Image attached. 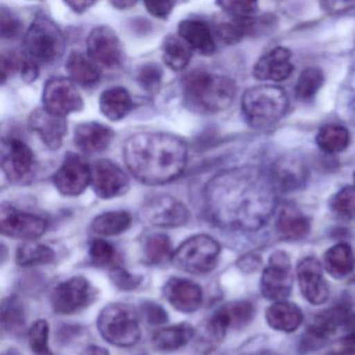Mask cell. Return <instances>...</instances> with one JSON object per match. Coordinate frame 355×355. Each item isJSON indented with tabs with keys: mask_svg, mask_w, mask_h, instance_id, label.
Masks as SVG:
<instances>
[{
	"mask_svg": "<svg viewBox=\"0 0 355 355\" xmlns=\"http://www.w3.org/2000/svg\"><path fill=\"white\" fill-rule=\"evenodd\" d=\"M178 36L186 41L191 49L202 55H211L216 51L213 30L203 20L189 18L178 24Z\"/></svg>",
	"mask_w": 355,
	"mask_h": 355,
	"instance_id": "obj_22",
	"label": "cell"
},
{
	"mask_svg": "<svg viewBox=\"0 0 355 355\" xmlns=\"http://www.w3.org/2000/svg\"><path fill=\"white\" fill-rule=\"evenodd\" d=\"M112 282L121 291H134L142 284L143 277L136 274L130 273L128 270L116 266L110 272Z\"/></svg>",
	"mask_w": 355,
	"mask_h": 355,
	"instance_id": "obj_44",
	"label": "cell"
},
{
	"mask_svg": "<svg viewBox=\"0 0 355 355\" xmlns=\"http://www.w3.org/2000/svg\"><path fill=\"white\" fill-rule=\"evenodd\" d=\"M143 222L155 227L175 228L187 224L190 213L184 203L170 195H155L141 207Z\"/></svg>",
	"mask_w": 355,
	"mask_h": 355,
	"instance_id": "obj_9",
	"label": "cell"
},
{
	"mask_svg": "<svg viewBox=\"0 0 355 355\" xmlns=\"http://www.w3.org/2000/svg\"><path fill=\"white\" fill-rule=\"evenodd\" d=\"M47 222L40 216L26 213L10 203L0 205V230L3 236L22 240H34L43 236Z\"/></svg>",
	"mask_w": 355,
	"mask_h": 355,
	"instance_id": "obj_13",
	"label": "cell"
},
{
	"mask_svg": "<svg viewBox=\"0 0 355 355\" xmlns=\"http://www.w3.org/2000/svg\"><path fill=\"white\" fill-rule=\"evenodd\" d=\"M163 293L171 306L182 313H194L202 303L200 286L184 278H170L164 286Z\"/></svg>",
	"mask_w": 355,
	"mask_h": 355,
	"instance_id": "obj_19",
	"label": "cell"
},
{
	"mask_svg": "<svg viewBox=\"0 0 355 355\" xmlns=\"http://www.w3.org/2000/svg\"><path fill=\"white\" fill-rule=\"evenodd\" d=\"M221 252L219 243L207 236L196 234L180 245L172 254V265L191 274H205L215 269Z\"/></svg>",
	"mask_w": 355,
	"mask_h": 355,
	"instance_id": "obj_7",
	"label": "cell"
},
{
	"mask_svg": "<svg viewBox=\"0 0 355 355\" xmlns=\"http://www.w3.org/2000/svg\"><path fill=\"white\" fill-rule=\"evenodd\" d=\"M266 321L276 331H296L303 322V313L298 305L286 301H277L266 311Z\"/></svg>",
	"mask_w": 355,
	"mask_h": 355,
	"instance_id": "obj_23",
	"label": "cell"
},
{
	"mask_svg": "<svg viewBox=\"0 0 355 355\" xmlns=\"http://www.w3.org/2000/svg\"><path fill=\"white\" fill-rule=\"evenodd\" d=\"M21 76L22 80H24V82L28 83V84L35 82L39 76L38 64L24 59L21 65Z\"/></svg>",
	"mask_w": 355,
	"mask_h": 355,
	"instance_id": "obj_50",
	"label": "cell"
},
{
	"mask_svg": "<svg viewBox=\"0 0 355 355\" xmlns=\"http://www.w3.org/2000/svg\"><path fill=\"white\" fill-rule=\"evenodd\" d=\"M80 355H110V353L107 349L103 348V347L91 345V346L87 347Z\"/></svg>",
	"mask_w": 355,
	"mask_h": 355,
	"instance_id": "obj_54",
	"label": "cell"
},
{
	"mask_svg": "<svg viewBox=\"0 0 355 355\" xmlns=\"http://www.w3.org/2000/svg\"><path fill=\"white\" fill-rule=\"evenodd\" d=\"M66 6L71 8L76 13L82 14L94 6V1H67Z\"/></svg>",
	"mask_w": 355,
	"mask_h": 355,
	"instance_id": "obj_53",
	"label": "cell"
},
{
	"mask_svg": "<svg viewBox=\"0 0 355 355\" xmlns=\"http://www.w3.org/2000/svg\"><path fill=\"white\" fill-rule=\"evenodd\" d=\"M1 169L15 184H28L34 180L37 162L32 148L18 138L8 139L1 145Z\"/></svg>",
	"mask_w": 355,
	"mask_h": 355,
	"instance_id": "obj_8",
	"label": "cell"
},
{
	"mask_svg": "<svg viewBox=\"0 0 355 355\" xmlns=\"http://www.w3.org/2000/svg\"><path fill=\"white\" fill-rule=\"evenodd\" d=\"M66 70L70 80L82 86H93L101 80V71L96 64L78 51L70 53L66 62Z\"/></svg>",
	"mask_w": 355,
	"mask_h": 355,
	"instance_id": "obj_29",
	"label": "cell"
},
{
	"mask_svg": "<svg viewBox=\"0 0 355 355\" xmlns=\"http://www.w3.org/2000/svg\"><path fill=\"white\" fill-rule=\"evenodd\" d=\"M324 267L331 277L343 279L352 273L355 257L352 248L347 243H338L324 254Z\"/></svg>",
	"mask_w": 355,
	"mask_h": 355,
	"instance_id": "obj_27",
	"label": "cell"
},
{
	"mask_svg": "<svg viewBox=\"0 0 355 355\" xmlns=\"http://www.w3.org/2000/svg\"><path fill=\"white\" fill-rule=\"evenodd\" d=\"M91 186L101 199L122 196L130 189L125 172L109 159H99L91 166Z\"/></svg>",
	"mask_w": 355,
	"mask_h": 355,
	"instance_id": "obj_16",
	"label": "cell"
},
{
	"mask_svg": "<svg viewBox=\"0 0 355 355\" xmlns=\"http://www.w3.org/2000/svg\"><path fill=\"white\" fill-rule=\"evenodd\" d=\"M324 83V74L320 68L309 67L301 72L295 87L297 97L301 101L313 98Z\"/></svg>",
	"mask_w": 355,
	"mask_h": 355,
	"instance_id": "obj_39",
	"label": "cell"
},
{
	"mask_svg": "<svg viewBox=\"0 0 355 355\" xmlns=\"http://www.w3.org/2000/svg\"><path fill=\"white\" fill-rule=\"evenodd\" d=\"M236 83L225 76L196 70L182 80L184 105L195 113L214 114L232 105Z\"/></svg>",
	"mask_w": 355,
	"mask_h": 355,
	"instance_id": "obj_3",
	"label": "cell"
},
{
	"mask_svg": "<svg viewBox=\"0 0 355 355\" xmlns=\"http://www.w3.org/2000/svg\"><path fill=\"white\" fill-rule=\"evenodd\" d=\"M64 51L65 38L59 26L44 14L37 16L24 37V59L46 65L61 59Z\"/></svg>",
	"mask_w": 355,
	"mask_h": 355,
	"instance_id": "obj_5",
	"label": "cell"
},
{
	"mask_svg": "<svg viewBox=\"0 0 355 355\" xmlns=\"http://www.w3.org/2000/svg\"><path fill=\"white\" fill-rule=\"evenodd\" d=\"M349 318L350 313L343 305L320 311L307 327V334L309 338L325 340L336 334L338 328L344 326L348 322Z\"/></svg>",
	"mask_w": 355,
	"mask_h": 355,
	"instance_id": "obj_24",
	"label": "cell"
},
{
	"mask_svg": "<svg viewBox=\"0 0 355 355\" xmlns=\"http://www.w3.org/2000/svg\"><path fill=\"white\" fill-rule=\"evenodd\" d=\"M336 355H355V331L340 340Z\"/></svg>",
	"mask_w": 355,
	"mask_h": 355,
	"instance_id": "obj_51",
	"label": "cell"
},
{
	"mask_svg": "<svg viewBox=\"0 0 355 355\" xmlns=\"http://www.w3.org/2000/svg\"><path fill=\"white\" fill-rule=\"evenodd\" d=\"M257 28L254 17H234L227 15L216 18L214 31L216 36L226 44H236Z\"/></svg>",
	"mask_w": 355,
	"mask_h": 355,
	"instance_id": "obj_25",
	"label": "cell"
},
{
	"mask_svg": "<svg viewBox=\"0 0 355 355\" xmlns=\"http://www.w3.org/2000/svg\"><path fill=\"white\" fill-rule=\"evenodd\" d=\"M217 5L222 8L225 14L234 17H253L257 12V3L255 1L230 0V1H219Z\"/></svg>",
	"mask_w": 355,
	"mask_h": 355,
	"instance_id": "obj_45",
	"label": "cell"
},
{
	"mask_svg": "<svg viewBox=\"0 0 355 355\" xmlns=\"http://www.w3.org/2000/svg\"><path fill=\"white\" fill-rule=\"evenodd\" d=\"M194 334L195 329L191 324L180 323L157 330L153 334V344L157 350L171 352L186 346Z\"/></svg>",
	"mask_w": 355,
	"mask_h": 355,
	"instance_id": "obj_28",
	"label": "cell"
},
{
	"mask_svg": "<svg viewBox=\"0 0 355 355\" xmlns=\"http://www.w3.org/2000/svg\"><path fill=\"white\" fill-rule=\"evenodd\" d=\"M132 225V216L128 211H107L97 216L91 227L101 236H118L126 232Z\"/></svg>",
	"mask_w": 355,
	"mask_h": 355,
	"instance_id": "obj_33",
	"label": "cell"
},
{
	"mask_svg": "<svg viewBox=\"0 0 355 355\" xmlns=\"http://www.w3.org/2000/svg\"><path fill=\"white\" fill-rule=\"evenodd\" d=\"M28 124L31 130L40 137L49 149L61 148L68 130L66 117L55 115L44 107H40L31 114Z\"/></svg>",
	"mask_w": 355,
	"mask_h": 355,
	"instance_id": "obj_18",
	"label": "cell"
},
{
	"mask_svg": "<svg viewBox=\"0 0 355 355\" xmlns=\"http://www.w3.org/2000/svg\"><path fill=\"white\" fill-rule=\"evenodd\" d=\"M297 279L302 296L313 305H321L329 298V286L323 276L319 259L305 257L297 267Z\"/></svg>",
	"mask_w": 355,
	"mask_h": 355,
	"instance_id": "obj_17",
	"label": "cell"
},
{
	"mask_svg": "<svg viewBox=\"0 0 355 355\" xmlns=\"http://www.w3.org/2000/svg\"><path fill=\"white\" fill-rule=\"evenodd\" d=\"M203 196L209 217L234 230H259L276 207L273 184L253 167L232 168L217 174L207 182Z\"/></svg>",
	"mask_w": 355,
	"mask_h": 355,
	"instance_id": "obj_1",
	"label": "cell"
},
{
	"mask_svg": "<svg viewBox=\"0 0 355 355\" xmlns=\"http://www.w3.org/2000/svg\"><path fill=\"white\" fill-rule=\"evenodd\" d=\"M136 1H130V0H119V1H112L111 5L119 10L130 9L136 5Z\"/></svg>",
	"mask_w": 355,
	"mask_h": 355,
	"instance_id": "obj_55",
	"label": "cell"
},
{
	"mask_svg": "<svg viewBox=\"0 0 355 355\" xmlns=\"http://www.w3.org/2000/svg\"><path fill=\"white\" fill-rule=\"evenodd\" d=\"M143 317L149 325L157 326L168 321V313L161 305L153 301H146L141 306Z\"/></svg>",
	"mask_w": 355,
	"mask_h": 355,
	"instance_id": "obj_47",
	"label": "cell"
},
{
	"mask_svg": "<svg viewBox=\"0 0 355 355\" xmlns=\"http://www.w3.org/2000/svg\"><path fill=\"white\" fill-rule=\"evenodd\" d=\"M145 8L150 15L159 19H167L173 10V1H146Z\"/></svg>",
	"mask_w": 355,
	"mask_h": 355,
	"instance_id": "obj_49",
	"label": "cell"
},
{
	"mask_svg": "<svg viewBox=\"0 0 355 355\" xmlns=\"http://www.w3.org/2000/svg\"><path fill=\"white\" fill-rule=\"evenodd\" d=\"M306 178L305 166L298 159H282L274 167V180L284 190H295L302 186Z\"/></svg>",
	"mask_w": 355,
	"mask_h": 355,
	"instance_id": "obj_31",
	"label": "cell"
},
{
	"mask_svg": "<svg viewBox=\"0 0 355 355\" xmlns=\"http://www.w3.org/2000/svg\"><path fill=\"white\" fill-rule=\"evenodd\" d=\"M330 207L340 219H355V186L338 191L330 201Z\"/></svg>",
	"mask_w": 355,
	"mask_h": 355,
	"instance_id": "obj_40",
	"label": "cell"
},
{
	"mask_svg": "<svg viewBox=\"0 0 355 355\" xmlns=\"http://www.w3.org/2000/svg\"><path fill=\"white\" fill-rule=\"evenodd\" d=\"M292 286L290 257L284 251H276L261 274L259 284L261 295L268 300L284 301L290 296Z\"/></svg>",
	"mask_w": 355,
	"mask_h": 355,
	"instance_id": "obj_12",
	"label": "cell"
},
{
	"mask_svg": "<svg viewBox=\"0 0 355 355\" xmlns=\"http://www.w3.org/2000/svg\"><path fill=\"white\" fill-rule=\"evenodd\" d=\"M193 49L180 36L169 35L163 43L164 63L173 70L180 71L184 69L192 59Z\"/></svg>",
	"mask_w": 355,
	"mask_h": 355,
	"instance_id": "obj_32",
	"label": "cell"
},
{
	"mask_svg": "<svg viewBox=\"0 0 355 355\" xmlns=\"http://www.w3.org/2000/svg\"><path fill=\"white\" fill-rule=\"evenodd\" d=\"M22 62L20 61L18 55L13 51H7L1 53L0 58V76H1V84H5L12 74L17 71L18 67H21Z\"/></svg>",
	"mask_w": 355,
	"mask_h": 355,
	"instance_id": "obj_48",
	"label": "cell"
},
{
	"mask_svg": "<svg viewBox=\"0 0 355 355\" xmlns=\"http://www.w3.org/2000/svg\"><path fill=\"white\" fill-rule=\"evenodd\" d=\"M251 355H280L278 353L271 352V351H263V352L255 353Z\"/></svg>",
	"mask_w": 355,
	"mask_h": 355,
	"instance_id": "obj_57",
	"label": "cell"
},
{
	"mask_svg": "<svg viewBox=\"0 0 355 355\" xmlns=\"http://www.w3.org/2000/svg\"><path fill=\"white\" fill-rule=\"evenodd\" d=\"M91 261L98 267H110L114 266L117 259V250L111 243L101 239H95L91 242L90 250H89Z\"/></svg>",
	"mask_w": 355,
	"mask_h": 355,
	"instance_id": "obj_43",
	"label": "cell"
},
{
	"mask_svg": "<svg viewBox=\"0 0 355 355\" xmlns=\"http://www.w3.org/2000/svg\"><path fill=\"white\" fill-rule=\"evenodd\" d=\"M92 297L90 282L83 276H76L61 282L53 288L51 302L55 313L71 315L90 304Z\"/></svg>",
	"mask_w": 355,
	"mask_h": 355,
	"instance_id": "obj_14",
	"label": "cell"
},
{
	"mask_svg": "<svg viewBox=\"0 0 355 355\" xmlns=\"http://www.w3.org/2000/svg\"><path fill=\"white\" fill-rule=\"evenodd\" d=\"M87 49L89 58L105 69H115L123 63V45L115 31L109 26H97L91 31L87 39Z\"/></svg>",
	"mask_w": 355,
	"mask_h": 355,
	"instance_id": "obj_10",
	"label": "cell"
},
{
	"mask_svg": "<svg viewBox=\"0 0 355 355\" xmlns=\"http://www.w3.org/2000/svg\"><path fill=\"white\" fill-rule=\"evenodd\" d=\"M242 112L247 122L254 128H267L279 121L288 107L286 91L273 85H261L245 91Z\"/></svg>",
	"mask_w": 355,
	"mask_h": 355,
	"instance_id": "obj_4",
	"label": "cell"
},
{
	"mask_svg": "<svg viewBox=\"0 0 355 355\" xmlns=\"http://www.w3.org/2000/svg\"><path fill=\"white\" fill-rule=\"evenodd\" d=\"M99 109L107 119L120 121L132 111V96L123 87H112L103 91L99 97Z\"/></svg>",
	"mask_w": 355,
	"mask_h": 355,
	"instance_id": "obj_26",
	"label": "cell"
},
{
	"mask_svg": "<svg viewBox=\"0 0 355 355\" xmlns=\"http://www.w3.org/2000/svg\"><path fill=\"white\" fill-rule=\"evenodd\" d=\"M3 355H21L17 350L15 349H8L7 351L3 353Z\"/></svg>",
	"mask_w": 355,
	"mask_h": 355,
	"instance_id": "obj_56",
	"label": "cell"
},
{
	"mask_svg": "<svg viewBox=\"0 0 355 355\" xmlns=\"http://www.w3.org/2000/svg\"><path fill=\"white\" fill-rule=\"evenodd\" d=\"M115 132L98 122H85L74 130V144L82 153L94 155L109 148Z\"/></svg>",
	"mask_w": 355,
	"mask_h": 355,
	"instance_id": "obj_21",
	"label": "cell"
},
{
	"mask_svg": "<svg viewBox=\"0 0 355 355\" xmlns=\"http://www.w3.org/2000/svg\"><path fill=\"white\" fill-rule=\"evenodd\" d=\"M218 311L225 317L230 328H242L254 317V307L248 301H234L222 305Z\"/></svg>",
	"mask_w": 355,
	"mask_h": 355,
	"instance_id": "obj_38",
	"label": "cell"
},
{
	"mask_svg": "<svg viewBox=\"0 0 355 355\" xmlns=\"http://www.w3.org/2000/svg\"><path fill=\"white\" fill-rule=\"evenodd\" d=\"M53 182L64 196H78L91 184V166L76 153H66L63 163L53 174Z\"/></svg>",
	"mask_w": 355,
	"mask_h": 355,
	"instance_id": "obj_15",
	"label": "cell"
},
{
	"mask_svg": "<svg viewBox=\"0 0 355 355\" xmlns=\"http://www.w3.org/2000/svg\"><path fill=\"white\" fill-rule=\"evenodd\" d=\"M163 76L161 66L155 63H146L137 70L136 80L143 90L153 94L159 92L161 89Z\"/></svg>",
	"mask_w": 355,
	"mask_h": 355,
	"instance_id": "obj_41",
	"label": "cell"
},
{
	"mask_svg": "<svg viewBox=\"0 0 355 355\" xmlns=\"http://www.w3.org/2000/svg\"><path fill=\"white\" fill-rule=\"evenodd\" d=\"M143 261L148 265H159L171 259L172 245L169 236L164 234H155L149 236L143 249Z\"/></svg>",
	"mask_w": 355,
	"mask_h": 355,
	"instance_id": "obj_37",
	"label": "cell"
},
{
	"mask_svg": "<svg viewBox=\"0 0 355 355\" xmlns=\"http://www.w3.org/2000/svg\"><path fill=\"white\" fill-rule=\"evenodd\" d=\"M22 22L10 10H0V34L5 39H13L21 33Z\"/></svg>",
	"mask_w": 355,
	"mask_h": 355,
	"instance_id": "obj_46",
	"label": "cell"
},
{
	"mask_svg": "<svg viewBox=\"0 0 355 355\" xmlns=\"http://www.w3.org/2000/svg\"><path fill=\"white\" fill-rule=\"evenodd\" d=\"M128 171L147 186H161L178 178L188 162V146L180 137L167 132H140L124 143Z\"/></svg>",
	"mask_w": 355,
	"mask_h": 355,
	"instance_id": "obj_2",
	"label": "cell"
},
{
	"mask_svg": "<svg viewBox=\"0 0 355 355\" xmlns=\"http://www.w3.org/2000/svg\"><path fill=\"white\" fill-rule=\"evenodd\" d=\"M318 146L327 153H340L348 147L350 135L344 126L327 124L320 128L317 138Z\"/></svg>",
	"mask_w": 355,
	"mask_h": 355,
	"instance_id": "obj_34",
	"label": "cell"
},
{
	"mask_svg": "<svg viewBox=\"0 0 355 355\" xmlns=\"http://www.w3.org/2000/svg\"><path fill=\"white\" fill-rule=\"evenodd\" d=\"M97 327L103 340L114 346L132 347L140 340L138 315L122 303L107 305L99 313Z\"/></svg>",
	"mask_w": 355,
	"mask_h": 355,
	"instance_id": "obj_6",
	"label": "cell"
},
{
	"mask_svg": "<svg viewBox=\"0 0 355 355\" xmlns=\"http://www.w3.org/2000/svg\"><path fill=\"white\" fill-rule=\"evenodd\" d=\"M43 107L55 115L66 117L84 109V99L70 78H53L43 88Z\"/></svg>",
	"mask_w": 355,
	"mask_h": 355,
	"instance_id": "obj_11",
	"label": "cell"
},
{
	"mask_svg": "<svg viewBox=\"0 0 355 355\" xmlns=\"http://www.w3.org/2000/svg\"><path fill=\"white\" fill-rule=\"evenodd\" d=\"M49 326L46 320H37L28 329V343L36 355H51L49 348Z\"/></svg>",
	"mask_w": 355,
	"mask_h": 355,
	"instance_id": "obj_42",
	"label": "cell"
},
{
	"mask_svg": "<svg viewBox=\"0 0 355 355\" xmlns=\"http://www.w3.org/2000/svg\"><path fill=\"white\" fill-rule=\"evenodd\" d=\"M238 265L240 266L241 269L252 271L259 268V257L255 255H245L239 261Z\"/></svg>",
	"mask_w": 355,
	"mask_h": 355,
	"instance_id": "obj_52",
	"label": "cell"
},
{
	"mask_svg": "<svg viewBox=\"0 0 355 355\" xmlns=\"http://www.w3.org/2000/svg\"><path fill=\"white\" fill-rule=\"evenodd\" d=\"M55 257V251L40 243H26L16 252V261L21 267L45 265L51 263Z\"/></svg>",
	"mask_w": 355,
	"mask_h": 355,
	"instance_id": "obj_36",
	"label": "cell"
},
{
	"mask_svg": "<svg viewBox=\"0 0 355 355\" xmlns=\"http://www.w3.org/2000/svg\"><path fill=\"white\" fill-rule=\"evenodd\" d=\"M354 184H355V173H354Z\"/></svg>",
	"mask_w": 355,
	"mask_h": 355,
	"instance_id": "obj_58",
	"label": "cell"
},
{
	"mask_svg": "<svg viewBox=\"0 0 355 355\" xmlns=\"http://www.w3.org/2000/svg\"><path fill=\"white\" fill-rule=\"evenodd\" d=\"M292 53L284 47H276L263 55L253 67V76L263 82H282L290 78L294 66Z\"/></svg>",
	"mask_w": 355,
	"mask_h": 355,
	"instance_id": "obj_20",
	"label": "cell"
},
{
	"mask_svg": "<svg viewBox=\"0 0 355 355\" xmlns=\"http://www.w3.org/2000/svg\"><path fill=\"white\" fill-rule=\"evenodd\" d=\"M278 232L288 240L304 238L309 232V222L302 214L292 207L280 211L277 221Z\"/></svg>",
	"mask_w": 355,
	"mask_h": 355,
	"instance_id": "obj_35",
	"label": "cell"
},
{
	"mask_svg": "<svg viewBox=\"0 0 355 355\" xmlns=\"http://www.w3.org/2000/svg\"><path fill=\"white\" fill-rule=\"evenodd\" d=\"M1 327L12 336H22L26 332V313L16 296L8 297L1 303Z\"/></svg>",
	"mask_w": 355,
	"mask_h": 355,
	"instance_id": "obj_30",
	"label": "cell"
}]
</instances>
